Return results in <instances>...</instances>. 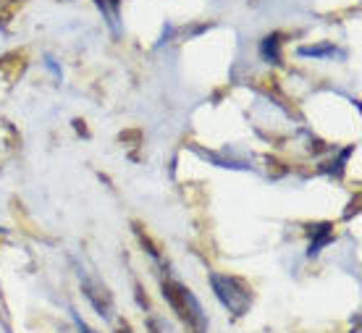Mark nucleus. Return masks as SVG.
<instances>
[{
	"instance_id": "f257e3e1",
	"label": "nucleus",
	"mask_w": 362,
	"mask_h": 333,
	"mask_svg": "<svg viewBox=\"0 0 362 333\" xmlns=\"http://www.w3.org/2000/svg\"><path fill=\"white\" fill-rule=\"evenodd\" d=\"M210 286H213V294L218 297V302L226 307L228 312H234L236 317H242L250 312L252 307V294L247 291V286L239 279H231V276H221V273H210Z\"/></svg>"
},
{
	"instance_id": "f03ea898",
	"label": "nucleus",
	"mask_w": 362,
	"mask_h": 333,
	"mask_svg": "<svg viewBox=\"0 0 362 333\" xmlns=\"http://www.w3.org/2000/svg\"><path fill=\"white\" fill-rule=\"evenodd\" d=\"M313 236H315V239H313V244H310L308 257H317V255H320V250H323V247L334 239V231H331V226H328V223H320V226H315V228H313Z\"/></svg>"
},
{
	"instance_id": "7ed1b4c3",
	"label": "nucleus",
	"mask_w": 362,
	"mask_h": 333,
	"mask_svg": "<svg viewBox=\"0 0 362 333\" xmlns=\"http://www.w3.org/2000/svg\"><path fill=\"white\" fill-rule=\"evenodd\" d=\"M279 45H281L279 35H271V37H265V40H263V45H260V53H263V58L268 61V64H281Z\"/></svg>"
},
{
	"instance_id": "20e7f679",
	"label": "nucleus",
	"mask_w": 362,
	"mask_h": 333,
	"mask_svg": "<svg viewBox=\"0 0 362 333\" xmlns=\"http://www.w3.org/2000/svg\"><path fill=\"white\" fill-rule=\"evenodd\" d=\"M299 55H302V58H331V55H336V47L334 45L299 47Z\"/></svg>"
},
{
	"instance_id": "39448f33",
	"label": "nucleus",
	"mask_w": 362,
	"mask_h": 333,
	"mask_svg": "<svg viewBox=\"0 0 362 333\" xmlns=\"http://www.w3.org/2000/svg\"><path fill=\"white\" fill-rule=\"evenodd\" d=\"M0 234H3V228H0Z\"/></svg>"
}]
</instances>
